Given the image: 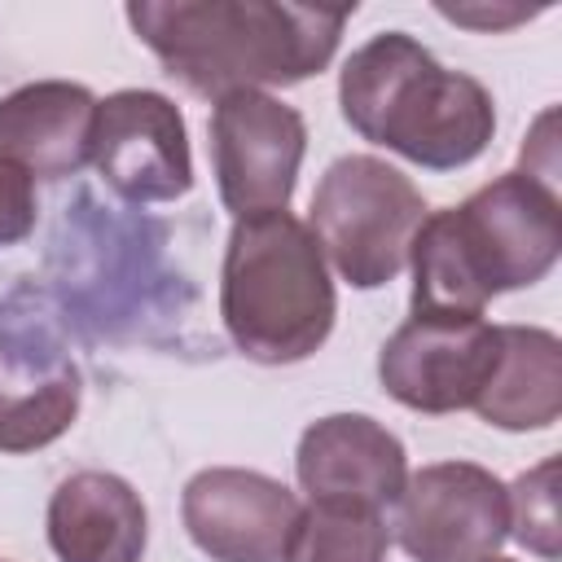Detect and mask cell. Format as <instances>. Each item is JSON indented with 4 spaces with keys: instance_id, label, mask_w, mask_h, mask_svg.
Instances as JSON below:
<instances>
[{
    "instance_id": "obj_1",
    "label": "cell",
    "mask_w": 562,
    "mask_h": 562,
    "mask_svg": "<svg viewBox=\"0 0 562 562\" xmlns=\"http://www.w3.org/2000/svg\"><path fill=\"white\" fill-rule=\"evenodd\" d=\"M127 22L140 44L198 97L268 92L321 75L342 40L347 9L277 0H136Z\"/></svg>"
},
{
    "instance_id": "obj_2",
    "label": "cell",
    "mask_w": 562,
    "mask_h": 562,
    "mask_svg": "<svg viewBox=\"0 0 562 562\" xmlns=\"http://www.w3.org/2000/svg\"><path fill=\"white\" fill-rule=\"evenodd\" d=\"M558 250V189L536 171H505L461 206L426 211L408 250L413 312L483 316L492 294L544 281Z\"/></svg>"
},
{
    "instance_id": "obj_3",
    "label": "cell",
    "mask_w": 562,
    "mask_h": 562,
    "mask_svg": "<svg viewBox=\"0 0 562 562\" xmlns=\"http://www.w3.org/2000/svg\"><path fill=\"white\" fill-rule=\"evenodd\" d=\"M338 105L360 140L426 171L470 167L496 132L492 92L474 75L448 70L408 31H382L342 61Z\"/></svg>"
},
{
    "instance_id": "obj_4",
    "label": "cell",
    "mask_w": 562,
    "mask_h": 562,
    "mask_svg": "<svg viewBox=\"0 0 562 562\" xmlns=\"http://www.w3.org/2000/svg\"><path fill=\"white\" fill-rule=\"evenodd\" d=\"M220 316L259 364H294L325 347L338 294L307 220L285 211L233 220L220 268Z\"/></svg>"
},
{
    "instance_id": "obj_5",
    "label": "cell",
    "mask_w": 562,
    "mask_h": 562,
    "mask_svg": "<svg viewBox=\"0 0 562 562\" xmlns=\"http://www.w3.org/2000/svg\"><path fill=\"white\" fill-rule=\"evenodd\" d=\"M422 220V189L373 154L334 158L307 206V228L325 263H334V272L356 290H378L408 268Z\"/></svg>"
},
{
    "instance_id": "obj_6",
    "label": "cell",
    "mask_w": 562,
    "mask_h": 562,
    "mask_svg": "<svg viewBox=\"0 0 562 562\" xmlns=\"http://www.w3.org/2000/svg\"><path fill=\"white\" fill-rule=\"evenodd\" d=\"M391 509V536L413 562H483L509 540V487L474 461L422 465Z\"/></svg>"
},
{
    "instance_id": "obj_7",
    "label": "cell",
    "mask_w": 562,
    "mask_h": 562,
    "mask_svg": "<svg viewBox=\"0 0 562 562\" xmlns=\"http://www.w3.org/2000/svg\"><path fill=\"white\" fill-rule=\"evenodd\" d=\"M307 154V123L272 92H228L211 110V162L233 220L285 211Z\"/></svg>"
},
{
    "instance_id": "obj_8",
    "label": "cell",
    "mask_w": 562,
    "mask_h": 562,
    "mask_svg": "<svg viewBox=\"0 0 562 562\" xmlns=\"http://www.w3.org/2000/svg\"><path fill=\"white\" fill-rule=\"evenodd\" d=\"M501 356V325L461 312H413L378 351L382 391L413 413L474 408Z\"/></svg>"
},
{
    "instance_id": "obj_9",
    "label": "cell",
    "mask_w": 562,
    "mask_h": 562,
    "mask_svg": "<svg viewBox=\"0 0 562 562\" xmlns=\"http://www.w3.org/2000/svg\"><path fill=\"white\" fill-rule=\"evenodd\" d=\"M92 167L127 202H176L193 189L189 127L171 97L119 88L97 101Z\"/></svg>"
},
{
    "instance_id": "obj_10",
    "label": "cell",
    "mask_w": 562,
    "mask_h": 562,
    "mask_svg": "<svg viewBox=\"0 0 562 562\" xmlns=\"http://www.w3.org/2000/svg\"><path fill=\"white\" fill-rule=\"evenodd\" d=\"M303 501L259 470L211 465L180 492L189 540L211 562H285Z\"/></svg>"
},
{
    "instance_id": "obj_11",
    "label": "cell",
    "mask_w": 562,
    "mask_h": 562,
    "mask_svg": "<svg viewBox=\"0 0 562 562\" xmlns=\"http://www.w3.org/2000/svg\"><path fill=\"white\" fill-rule=\"evenodd\" d=\"M294 474L307 501L391 509L408 479L404 443L369 413L316 417L294 448Z\"/></svg>"
},
{
    "instance_id": "obj_12",
    "label": "cell",
    "mask_w": 562,
    "mask_h": 562,
    "mask_svg": "<svg viewBox=\"0 0 562 562\" xmlns=\"http://www.w3.org/2000/svg\"><path fill=\"white\" fill-rule=\"evenodd\" d=\"M97 97L70 79H35L0 97V158L26 176L66 180L92 162Z\"/></svg>"
},
{
    "instance_id": "obj_13",
    "label": "cell",
    "mask_w": 562,
    "mask_h": 562,
    "mask_svg": "<svg viewBox=\"0 0 562 562\" xmlns=\"http://www.w3.org/2000/svg\"><path fill=\"white\" fill-rule=\"evenodd\" d=\"M44 522L57 562H140L149 540L140 492L110 470H79L61 479Z\"/></svg>"
},
{
    "instance_id": "obj_14",
    "label": "cell",
    "mask_w": 562,
    "mask_h": 562,
    "mask_svg": "<svg viewBox=\"0 0 562 562\" xmlns=\"http://www.w3.org/2000/svg\"><path fill=\"white\" fill-rule=\"evenodd\" d=\"M474 413L496 430H549L562 413L558 334L540 325H501V356Z\"/></svg>"
},
{
    "instance_id": "obj_15",
    "label": "cell",
    "mask_w": 562,
    "mask_h": 562,
    "mask_svg": "<svg viewBox=\"0 0 562 562\" xmlns=\"http://www.w3.org/2000/svg\"><path fill=\"white\" fill-rule=\"evenodd\" d=\"M79 413V369L61 356L40 378L18 360V382L0 386V452H35L61 439Z\"/></svg>"
},
{
    "instance_id": "obj_16",
    "label": "cell",
    "mask_w": 562,
    "mask_h": 562,
    "mask_svg": "<svg viewBox=\"0 0 562 562\" xmlns=\"http://www.w3.org/2000/svg\"><path fill=\"white\" fill-rule=\"evenodd\" d=\"M391 527L378 509L307 501L285 562H386Z\"/></svg>"
},
{
    "instance_id": "obj_17",
    "label": "cell",
    "mask_w": 562,
    "mask_h": 562,
    "mask_svg": "<svg viewBox=\"0 0 562 562\" xmlns=\"http://www.w3.org/2000/svg\"><path fill=\"white\" fill-rule=\"evenodd\" d=\"M558 457H544L536 470L518 474L509 487V536L536 558L558 562Z\"/></svg>"
},
{
    "instance_id": "obj_18",
    "label": "cell",
    "mask_w": 562,
    "mask_h": 562,
    "mask_svg": "<svg viewBox=\"0 0 562 562\" xmlns=\"http://www.w3.org/2000/svg\"><path fill=\"white\" fill-rule=\"evenodd\" d=\"M35 228V184L22 167L0 158V246L22 241Z\"/></svg>"
},
{
    "instance_id": "obj_19",
    "label": "cell",
    "mask_w": 562,
    "mask_h": 562,
    "mask_svg": "<svg viewBox=\"0 0 562 562\" xmlns=\"http://www.w3.org/2000/svg\"><path fill=\"white\" fill-rule=\"evenodd\" d=\"M483 562H514V558H501V553H492V558H483Z\"/></svg>"
}]
</instances>
